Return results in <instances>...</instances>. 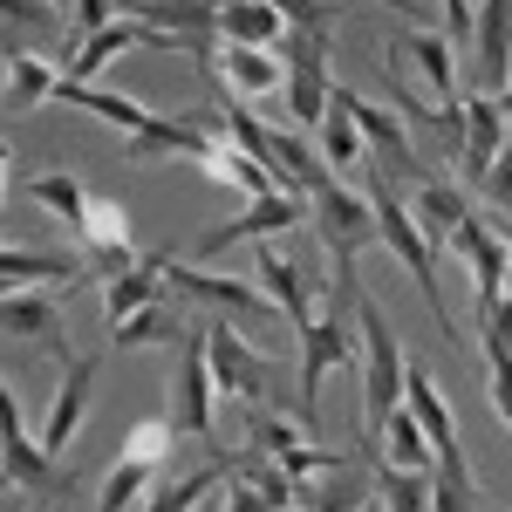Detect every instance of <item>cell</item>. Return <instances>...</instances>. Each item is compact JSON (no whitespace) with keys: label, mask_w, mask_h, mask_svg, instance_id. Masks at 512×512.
<instances>
[{"label":"cell","mask_w":512,"mask_h":512,"mask_svg":"<svg viewBox=\"0 0 512 512\" xmlns=\"http://www.w3.org/2000/svg\"><path fill=\"white\" fill-rule=\"evenodd\" d=\"M362 192H369V205H376V226H383V246L396 253V267H410L417 294L431 301L437 328H444V335H458V328H451V301H444V280H437V246L417 233V219H410V205H403V185L376 164V171H362Z\"/></svg>","instance_id":"obj_1"},{"label":"cell","mask_w":512,"mask_h":512,"mask_svg":"<svg viewBox=\"0 0 512 512\" xmlns=\"http://www.w3.org/2000/svg\"><path fill=\"white\" fill-rule=\"evenodd\" d=\"M355 335H362V444L376 451V431L390 424V410L403 403V369H410V355L396 342L390 315H383V301L376 294H362L355 301Z\"/></svg>","instance_id":"obj_2"},{"label":"cell","mask_w":512,"mask_h":512,"mask_svg":"<svg viewBox=\"0 0 512 512\" xmlns=\"http://www.w3.org/2000/svg\"><path fill=\"white\" fill-rule=\"evenodd\" d=\"M205 362H212L219 396H233V403H267V410L280 403V369L246 342V328H239V321L219 315L212 328H205Z\"/></svg>","instance_id":"obj_3"},{"label":"cell","mask_w":512,"mask_h":512,"mask_svg":"<svg viewBox=\"0 0 512 512\" xmlns=\"http://www.w3.org/2000/svg\"><path fill=\"white\" fill-rule=\"evenodd\" d=\"M308 226L321 233L328 260H362L369 246H383V226H376V205L362 185L349 178H328L315 198H308Z\"/></svg>","instance_id":"obj_4"},{"label":"cell","mask_w":512,"mask_h":512,"mask_svg":"<svg viewBox=\"0 0 512 512\" xmlns=\"http://www.w3.org/2000/svg\"><path fill=\"white\" fill-rule=\"evenodd\" d=\"M158 274H164V287H178L185 301H198V308H219V315L239 321V328H253V321L280 315L274 301H267V287H246V280H226V274H205V267H185L178 253H158Z\"/></svg>","instance_id":"obj_5"},{"label":"cell","mask_w":512,"mask_h":512,"mask_svg":"<svg viewBox=\"0 0 512 512\" xmlns=\"http://www.w3.org/2000/svg\"><path fill=\"white\" fill-rule=\"evenodd\" d=\"M465 76L478 96H499L512 82V0H478L472 41H465Z\"/></svg>","instance_id":"obj_6"},{"label":"cell","mask_w":512,"mask_h":512,"mask_svg":"<svg viewBox=\"0 0 512 512\" xmlns=\"http://www.w3.org/2000/svg\"><path fill=\"white\" fill-rule=\"evenodd\" d=\"M294 226H308V198L301 192H267V198H246L226 226H212V233L198 239V260H212V253H226L239 239H280L294 233Z\"/></svg>","instance_id":"obj_7"},{"label":"cell","mask_w":512,"mask_h":512,"mask_svg":"<svg viewBox=\"0 0 512 512\" xmlns=\"http://www.w3.org/2000/svg\"><path fill=\"white\" fill-rule=\"evenodd\" d=\"M0 478H14L21 492H55V458L41 451V437H28V417H21V396L0 376Z\"/></svg>","instance_id":"obj_8"},{"label":"cell","mask_w":512,"mask_h":512,"mask_svg":"<svg viewBox=\"0 0 512 512\" xmlns=\"http://www.w3.org/2000/svg\"><path fill=\"white\" fill-rule=\"evenodd\" d=\"M89 403H96V362L69 349V355H62L55 403H48V417H41V451H48V458H62V451L82 437V424H89Z\"/></svg>","instance_id":"obj_9"},{"label":"cell","mask_w":512,"mask_h":512,"mask_svg":"<svg viewBox=\"0 0 512 512\" xmlns=\"http://www.w3.org/2000/svg\"><path fill=\"white\" fill-rule=\"evenodd\" d=\"M205 76L219 82V96L267 103V96H280V82H287V62H280V48H239V41H219L212 62H205Z\"/></svg>","instance_id":"obj_10"},{"label":"cell","mask_w":512,"mask_h":512,"mask_svg":"<svg viewBox=\"0 0 512 512\" xmlns=\"http://www.w3.org/2000/svg\"><path fill=\"white\" fill-rule=\"evenodd\" d=\"M212 403H219V383H212V362H205V328H185L178 342V376H171V424L192 437H212Z\"/></svg>","instance_id":"obj_11"},{"label":"cell","mask_w":512,"mask_h":512,"mask_svg":"<svg viewBox=\"0 0 512 512\" xmlns=\"http://www.w3.org/2000/svg\"><path fill=\"white\" fill-rule=\"evenodd\" d=\"M219 117L198 123V117H151L137 137H123V151L137 164H164V158H185V164H205L212 151H219Z\"/></svg>","instance_id":"obj_12"},{"label":"cell","mask_w":512,"mask_h":512,"mask_svg":"<svg viewBox=\"0 0 512 512\" xmlns=\"http://www.w3.org/2000/svg\"><path fill=\"white\" fill-rule=\"evenodd\" d=\"M451 246H458V260H465V274H472V301H478V315H485V308L506 294V280H512V239L472 212Z\"/></svg>","instance_id":"obj_13"},{"label":"cell","mask_w":512,"mask_h":512,"mask_svg":"<svg viewBox=\"0 0 512 512\" xmlns=\"http://www.w3.org/2000/svg\"><path fill=\"white\" fill-rule=\"evenodd\" d=\"M383 62L390 69H417V76L431 82L437 103H458L465 89H458V41L437 35V28H403V35L383 48Z\"/></svg>","instance_id":"obj_14"},{"label":"cell","mask_w":512,"mask_h":512,"mask_svg":"<svg viewBox=\"0 0 512 512\" xmlns=\"http://www.w3.org/2000/svg\"><path fill=\"white\" fill-rule=\"evenodd\" d=\"M280 239H287V233H280ZM280 239H260V287H267V301H274L280 315L294 321V335H301V328L321 315V301H315V267H294V253H287Z\"/></svg>","instance_id":"obj_15"},{"label":"cell","mask_w":512,"mask_h":512,"mask_svg":"<svg viewBox=\"0 0 512 512\" xmlns=\"http://www.w3.org/2000/svg\"><path fill=\"white\" fill-rule=\"evenodd\" d=\"M0 335H14V342H28V349H48V355H69L62 315H55L48 287H14V294H0Z\"/></svg>","instance_id":"obj_16"},{"label":"cell","mask_w":512,"mask_h":512,"mask_svg":"<svg viewBox=\"0 0 512 512\" xmlns=\"http://www.w3.org/2000/svg\"><path fill=\"white\" fill-rule=\"evenodd\" d=\"M76 239H82V253L96 260V274H123V267L144 260V253H130V212H123L117 198H89Z\"/></svg>","instance_id":"obj_17"},{"label":"cell","mask_w":512,"mask_h":512,"mask_svg":"<svg viewBox=\"0 0 512 512\" xmlns=\"http://www.w3.org/2000/svg\"><path fill=\"white\" fill-rule=\"evenodd\" d=\"M458 110H465V178L472 185H485V171H492V158L512 144V123H506V110L492 103V96H478V89H465L458 96Z\"/></svg>","instance_id":"obj_18"},{"label":"cell","mask_w":512,"mask_h":512,"mask_svg":"<svg viewBox=\"0 0 512 512\" xmlns=\"http://www.w3.org/2000/svg\"><path fill=\"white\" fill-rule=\"evenodd\" d=\"M62 35H69V14L55 0H0V62L28 55V48L48 55V41H62Z\"/></svg>","instance_id":"obj_19"},{"label":"cell","mask_w":512,"mask_h":512,"mask_svg":"<svg viewBox=\"0 0 512 512\" xmlns=\"http://www.w3.org/2000/svg\"><path fill=\"white\" fill-rule=\"evenodd\" d=\"M55 82H62V69H55L41 48H28V55H7V62H0V110H7V117L41 110V103L55 96Z\"/></svg>","instance_id":"obj_20"},{"label":"cell","mask_w":512,"mask_h":512,"mask_svg":"<svg viewBox=\"0 0 512 512\" xmlns=\"http://www.w3.org/2000/svg\"><path fill=\"white\" fill-rule=\"evenodd\" d=\"M55 103H69V110H89V117H103V123H117L123 137H137L144 123L158 117L151 103H137V96H123V89H103V82H55Z\"/></svg>","instance_id":"obj_21"},{"label":"cell","mask_w":512,"mask_h":512,"mask_svg":"<svg viewBox=\"0 0 512 512\" xmlns=\"http://www.w3.org/2000/svg\"><path fill=\"white\" fill-rule=\"evenodd\" d=\"M410 219H417V233L444 253V246L458 239V226L472 219V198L458 192V185H444V178H424V185H417V198H410Z\"/></svg>","instance_id":"obj_22"},{"label":"cell","mask_w":512,"mask_h":512,"mask_svg":"<svg viewBox=\"0 0 512 512\" xmlns=\"http://www.w3.org/2000/svg\"><path fill=\"white\" fill-rule=\"evenodd\" d=\"M369 472H355V465H335V472H315L294 485V512H369V492L376 485H362Z\"/></svg>","instance_id":"obj_23"},{"label":"cell","mask_w":512,"mask_h":512,"mask_svg":"<svg viewBox=\"0 0 512 512\" xmlns=\"http://www.w3.org/2000/svg\"><path fill=\"white\" fill-rule=\"evenodd\" d=\"M315 144H321V164H328L335 178H349V185H355V178L369 171V144H362V130H355V117H349V103H342V96L328 103Z\"/></svg>","instance_id":"obj_24"},{"label":"cell","mask_w":512,"mask_h":512,"mask_svg":"<svg viewBox=\"0 0 512 512\" xmlns=\"http://www.w3.org/2000/svg\"><path fill=\"white\" fill-rule=\"evenodd\" d=\"M110 342H117V349H178V342H185V315L158 294V301H144L137 315L110 321Z\"/></svg>","instance_id":"obj_25"},{"label":"cell","mask_w":512,"mask_h":512,"mask_svg":"<svg viewBox=\"0 0 512 512\" xmlns=\"http://www.w3.org/2000/svg\"><path fill=\"white\" fill-rule=\"evenodd\" d=\"M376 451H383V465H403V472H437V451H431V437H424L410 403L390 410V424L376 431Z\"/></svg>","instance_id":"obj_26"},{"label":"cell","mask_w":512,"mask_h":512,"mask_svg":"<svg viewBox=\"0 0 512 512\" xmlns=\"http://www.w3.org/2000/svg\"><path fill=\"white\" fill-rule=\"evenodd\" d=\"M287 35V14L274 0H233L219 7V41H239V48H280Z\"/></svg>","instance_id":"obj_27"},{"label":"cell","mask_w":512,"mask_h":512,"mask_svg":"<svg viewBox=\"0 0 512 512\" xmlns=\"http://www.w3.org/2000/svg\"><path fill=\"white\" fill-rule=\"evenodd\" d=\"M28 198H35L41 212L55 219V226H69V233H82V212H89V185H82L76 171H35L28 178Z\"/></svg>","instance_id":"obj_28"},{"label":"cell","mask_w":512,"mask_h":512,"mask_svg":"<svg viewBox=\"0 0 512 512\" xmlns=\"http://www.w3.org/2000/svg\"><path fill=\"white\" fill-rule=\"evenodd\" d=\"M198 171H205V178H219L226 192H246V198H267V192H280V185H274V171H267V164L253 158V151H239L233 137H219V151H212V158L198 164Z\"/></svg>","instance_id":"obj_29"},{"label":"cell","mask_w":512,"mask_h":512,"mask_svg":"<svg viewBox=\"0 0 512 512\" xmlns=\"http://www.w3.org/2000/svg\"><path fill=\"white\" fill-rule=\"evenodd\" d=\"M158 287H164V274H158V253H144L137 267H123V274H103V315H110V321L137 315L144 301H158Z\"/></svg>","instance_id":"obj_30"},{"label":"cell","mask_w":512,"mask_h":512,"mask_svg":"<svg viewBox=\"0 0 512 512\" xmlns=\"http://www.w3.org/2000/svg\"><path fill=\"white\" fill-rule=\"evenodd\" d=\"M151 472L158 465H137V458H123L103 472V485H96V512H144V499H151Z\"/></svg>","instance_id":"obj_31"},{"label":"cell","mask_w":512,"mask_h":512,"mask_svg":"<svg viewBox=\"0 0 512 512\" xmlns=\"http://www.w3.org/2000/svg\"><path fill=\"white\" fill-rule=\"evenodd\" d=\"M226 472H233V451H219V458H212L205 472H185L178 485H164V492H151V499H144V512H192L198 499H212V492L226 485Z\"/></svg>","instance_id":"obj_32"},{"label":"cell","mask_w":512,"mask_h":512,"mask_svg":"<svg viewBox=\"0 0 512 512\" xmlns=\"http://www.w3.org/2000/svg\"><path fill=\"white\" fill-rule=\"evenodd\" d=\"M376 506L383 512H437L431 499V472H403V465H376Z\"/></svg>","instance_id":"obj_33"},{"label":"cell","mask_w":512,"mask_h":512,"mask_svg":"<svg viewBox=\"0 0 512 512\" xmlns=\"http://www.w3.org/2000/svg\"><path fill=\"white\" fill-rule=\"evenodd\" d=\"M171 437H178L171 417H137V424L123 431V458H137V465H164V458H171Z\"/></svg>","instance_id":"obj_34"},{"label":"cell","mask_w":512,"mask_h":512,"mask_svg":"<svg viewBox=\"0 0 512 512\" xmlns=\"http://www.w3.org/2000/svg\"><path fill=\"white\" fill-rule=\"evenodd\" d=\"M485 396H492V417L512 431V349H485Z\"/></svg>","instance_id":"obj_35"},{"label":"cell","mask_w":512,"mask_h":512,"mask_svg":"<svg viewBox=\"0 0 512 512\" xmlns=\"http://www.w3.org/2000/svg\"><path fill=\"white\" fill-rule=\"evenodd\" d=\"M478 342H485V349H512V280H506V294L478 315Z\"/></svg>","instance_id":"obj_36"},{"label":"cell","mask_w":512,"mask_h":512,"mask_svg":"<svg viewBox=\"0 0 512 512\" xmlns=\"http://www.w3.org/2000/svg\"><path fill=\"white\" fill-rule=\"evenodd\" d=\"M287 28H335V0H274Z\"/></svg>","instance_id":"obj_37"},{"label":"cell","mask_w":512,"mask_h":512,"mask_svg":"<svg viewBox=\"0 0 512 512\" xmlns=\"http://www.w3.org/2000/svg\"><path fill=\"white\" fill-rule=\"evenodd\" d=\"M117 14H123V0H76V7H69V21H76V41H82V35H96V28H110Z\"/></svg>","instance_id":"obj_38"},{"label":"cell","mask_w":512,"mask_h":512,"mask_svg":"<svg viewBox=\"0 0 512 512\" xmlns=\"http://www.w3.org/2000/svg\"><path fill=\"white\" fill-rule=\"evenodd\" d=\"M437 14H444V35L458 41V55H465V41H472V0H437Z\"/></svg>","instance_id":"obj_39"},{"label":"cell","mask_w":512,"mask_h":512,"mask_svg":"<svg viewBox=\"0 0 512 512\" xmlns=\"http://www.w3.org/2000/svg\"><path fill=\"white\" fill-rule=\"evenodd\" d=\"M0 512H21V485L14 478H0Z\"/></svg>","instance_id":"obj_40"},{"label":"cell","mask_w":512,"mask_h":512,"mask_svg":"<svg viewBox=\"0 0 512 512\" xmlns=\"http://www.w3.org/2000/svg\"><path fill=\"white\" fill-rule=\"evenodd\" d=\"M7 171H14V144L0 137V192H7Z\"/></svg>","instance_id":"obj_41"},{"label":"cell","mask_w":512,"mask_h":512,"mask_svg":"<svg viewBox=\"0 0 512 512\" xmlns=\"http://www.w3.org/2000/svg\"><path fill=\"white\" fill-rule=\"evenodd\" d=\"M492 103H499V110H506V123H512V82L499 89V96H492Z\"/></svg>","instance_id":"obj_42"},{"label":"cell","mask_w":512,"mask_h":512,"mask_svg":"<svg viewBox=\"0 0 512 512\" xmlns=\"http://www.w3.org/2000/svg\"><path fill=\"white\" fill-rule=\"evenodd\" d=\"M212 499H219V492H212ZM212 499H198V506H192V512H219V506H212Z\"/></svg>","instance_id":"obj_43"},{"label":"cell","mask_w":512,"mask_h":512,"mask_svg":"<svg viewBox=\"0 0 512 512\" xmlns=\"http://www.w3.org/2000/svg\"><path fill=\"white\" fill-rule=\"evenodd\" d=\"M55 7H62V14H69V7H76V0H55Z\"/></svg>","instance_id":"obj_44"},{"label":"cell","mask_w":512,"mask_h":512,"mask_svg":"<svg viewBox=\"0 0 512 512\" xmlns=\"http://www.w3.org/2000/svg\"><path fill=\"white\" fill-rule=\"evenodd\" d=\"M383 7H403V0H383Z\"/></svg>","instance_id":"obj_45"},{"label":"cell","mask_w":512,"mask_h":512,"mask_svg":"<svg viewBox=\"0 0 512 512\" xmlns=\"http://www.w3.org/2000/svg\"><path fill=\"white\" fill-rule=\"evenodd\" d=\"M287 512H294V506H287Z\"/></svg>","instance_id":"obj_46"}]
</instances>
